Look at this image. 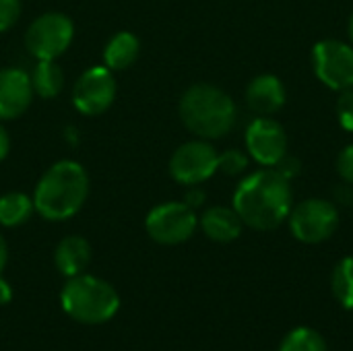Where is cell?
Instances as JSON below:
<instances>
[{
	"instance_id": "obj_26",
	"label": "cell",
	"mask_w": 353,
	"mask_h": 351,
	"mask_svg": "<svg viewBox=\"0 0 353 351\" xmlns=\"http://www.w3.org/2000/svg\"><path fill=\"white\" fill-rule=\"evenodd\" d=\"M184 203H186L188 207L196 209V207H201V205L205 203V192H203L199 186H190V190H188L186 197H184Z\"/></svg>"
},
{
	"instance_id": "obj_16",
	"label": "cell",
	"mask_w": 353,
	"mask_h": 351,
	"mask_svg": "<svg viewBox=\"0 0 353 351\" xmlns=\"http://www.w3.org/2000/svg\"><path fill=\"white\" fill-rule=\"evenodd\" d=\"M141 41L130 31H118L110 37V41L103 48V64L110 70H124L139 58Z\"/></svg>"
},
{
	"instance_id": "obj_14",
	"label": "cell",
	"mask_w": 353,
	"mask_h": 351,
	"mask_svg": "<svg viewBox=\"0 0 353 351\" xmlns=\"http://www.w3.org/2000/svg\"><path fill=\"white\" fill-rule=\"evenodd\" d=\"M199 225L209 240L219 242V244L234 242L236 238H240L242 228H244L236 209L234 207H221V205L209 207L199 217Z\"/></svg>"
},
{
	"instance_id": "obj_23",
	"label": "cell",
	"mask_w": 353,
	"mask_h": 351,
	"mask_svg": "<svg viewBox=\"0 0 353 351\" xmlns=\"http://www.w3.org/2000/svg\"><path fill=\"white\" fill-rule=\"evenodd\" d=\"M21 14V0H0V33L8 31Z\"/></svg>"
},
{
	"instance_id": "obj_7",
	"label": "cell",
	"mask_w": 353,
	"mask_h": 351,
	"mask_svg": "<svg viewBox=\"0 0 353 351\" xmlns=\"http://www.w3.org/2000/svg\"><path fill=\"white\" fill-rule=\"evenodd\" d=\"M199 228V217L186 203L170 201L153 207L147 213L145 230L151 240L163 246H176L192 238Z\"/></svg>"
},
{
	"instance_id": "obj_29",
	"label": "cell",
	"mask_w": 353,
	"mask_h": 351,
	"mask_svg": "<svg viewBox=\"0 0 353 351\" xmlns=\"http://www.w3.org/2000/svg\"><path fill=\"white\" fill-rule=\"evenodd\" d=\"M10 300H12V290H10V285L0 277V306L8 304Z\"/></svg>"
},
{
	"instance_id": "obj_19",
	"label": "cell",
	"mask_w": 353,
	"mask_h": 351,
	"mask_svg": "<svg viewBox=\"0 0 353 351\" xmlns=\"http://www.w3.org/2000/svg\"><path fill=\"white\" fill-rule=\"evenodd\" d=\"M331 292L345 310H353V257H345L335 265L331 275Z\"/></svg>"
},
{
	"instance_id": "obj_2",
	"label": "cell",
	"mask_w": 353,
	"mask_h": 351,
	"mask_svg": "<svg viewBox=\"0 0 353 351\" xmlns=\"http://www.w3.org/2000/svg\"><path fill=\"white\" fill-rule=\"evenodd\" d=\"M89 194V176L79 161L62 159L50 166L33 192L35 213L48 221H66L74 217Z\"/></svg>"
},
{
	"instance_id": "obj_20",
	"label": "cell",
	"mask_w": 353,
	"mask_h": 351,
	"mask_svg": "<svg viewBox=\"0 0 353 351\" xmlns=\"http://www.w3.org/2000/svg\"><path fill=\"white\" fill-rule=\"evenodd\" d=\"M277 351H329V350H327V341H325V337H323L319 331H314V329H310V327H298V329L290 331V333L283 337V341H281V345H279V350Z\"/></svg>"
},
{
	"instance_id": "obj_1",
	"label": "cell",
	"mask_w": 353,
	"mask_h": 351,
	"mask_svg": "<svg viewBox=\"0 0 353 351\" xmlns=\"http://www.w3.org/2000/svg\"><path fill=\"white\" fill-rule=\"evenodd\" d=\"M232 207L244 225L256 232L277 230L294 207L292 184L275 168L256 170L236 186Z\"/></svg>"
},
{
	"instance_id": "obj_4",
	"label": "cell",
	"mask_w": 353,
	"mask_h": 351,
	"mask_svg": "<svg viewBox=\"0 0 353 351\" xmlns=\"http://www.w3.org/2000/svg\"><path fill=\"white\" fill-rule=\"evenodd\" d=\"M60 304L72 321L101 325L118 312L120 296L108 281L81 273L68 277L60 292Z\"/></svg>"
},
{
	"instance_id": "obj_3",
	"label": "cell",
	"mask_w": 353,
	"mask_h": 351,
	"mask_svg": "<svg viewBox=\"0 0 353 351\" xmlns=\"http://www.w3.org/2000/svg\"><path fill=\"white\" fill-rule=\"evenodd\" d=\"M182 124L205 141L225 137L238 120L234 99L219 87L209 83H196L188 87L180 97Z\"/></svg>"
},
{
	"instance_id": "obj_18",
	"label": "cell",
	"mask_w": 353,
	"mask_h": 351,
	"mask_svg": "<svg viewBox=\"0 0 353 351\" xmlns=\"http://www.w3.org/2000/svg\"><path fill=\"white\" fill-rule=\"evenodd\" d=\"M33 199L25 192H6L0 197V225L17 228L33 215Z\"/></svg>"
},
{
	"instance_id": "obj_25",
	"label": "cell",
	"mask_w": 353,
	"mask_h": 351,
	"mask_svg": "<svg viewBox=\"0 0 353 351\" xmlns=\"http://www.w3.org/2000/svg\"><path fill=\"white\" fill-rule=\"evenodd\" d=\"M275 170H277L285 180H290V182H292V180L302 172V163H300V159H296L294 155H290V153H288V155H285V157L275 166Z\"/></svg>"
},
{
	"instance_id": "obj_5",
	"label": "cell",
	"mask_w": 353,
	"mask_h": 351,
	"mask_svg": "<svg viewBox=\"0 0 353 351\" xmlns=\"http://www.w3.org/2000/svg\"><path fill=\"white\" fill-rule=\"evenodd\" d=\"M74 25L64 12L39 14L25 33L27 52L35 60H58L72 43Z\"/></svg>"
},
{
	"instance_id": "obj_28",
	"label": "cell",
	"mask_w": 353,
	"mask_h": 351,
	"mask_svg": "<svg viewBox=\"0 0 353 351\" xmlns=\"http://www.w3.org/2000/svg\"><path fill=\"white\" fill-rule=\"evenodd\" d=\"M8 151H10V139H8L6 128H4V126H2V122H0V161H4V159H6Z\"/></svg>"
},
{
	"instance_id": "obj_24",
	"label": "cell",
	"mask_w": 353,
	"mask_h": 351,
	"mask_svg": "<svg viewBox=\"0 0 353 351\" xmlns=\"http://www.w3.org/2000/svg\"><path fill=\"white\" fill-rule=\"evenodd\" d=\"M337 174L345 184L353 186V145H347L337 157Z\"/></svg>"
},
{
	"instance_id": "obj_15",
	"label": "cell",
	"mask_w": 353,
	"mask_h": 351,
	"mask_svg": "<svg viewBox=\"0 0 353 351\" xmlns=\"http://www.w3.org/2000/svg\"><path fill=\"white\" fill-rule=\"evenodd\" d=\"M89 263H91V246L85 238L66 236L58 242L54 250V265L66 279L85 273Z\"/></svg>"
},
{
	"instance_id": "obj_17",
	"label": "cell",
	"mask_w": 353,
	"mask_h": 351,
	"mask_svg": "<svg viewBox=\"0 0 353 351\" xmlns=\"http://www.w3.org/2000/svg\"><path fill=\"white\" fill-rule=\"evenodd\" d=\"M33 93L43 99H54L64 89V72L56 60H37V66L31 72Z\"/></svg>"
},
{
	"instance_id": "obj_13",
	"label": "cell",
	"mask_w": 353,
	"mask_h": 351,
	"mask_svg": "<svg viewBox=\"0 0 353 351\" xmlns=\"http://www.w3.org/2000/svg\"><path fill=\"white\" fill-rule=\"evenodd\" d=\"M285 87L275 74H259L246 87V106L256 116H273L285 103Z\"/></svg>"
},
{
	"instance_id": "obj_9",
	"label": "cell",
	"mask_w": 353,
	"mask_h": 351,
	"mask_svg": "<svg viewBox=\"0 0 353 351\" xmlns=\"http://www.w3.org/2000/svg\"><path fill=\"white\" fill-rule=\"evenodd\" d=\"M316 79L333 91L353 89V46L339 39H323L312 48Z\"/></svg>"
},
{
	"instance_id": "obj_6",
	"label": "cell",
	"mask_w": 353,
	"mask_h": 351,
	"mask_svg": "<svg viewBox=\"0 0 353 351\" xmlns=\"http://www.w3.org/2000/svg\"><path fill=\"white\" fill-rule=\"evenodd\" d=\"M290 230L304 244H321L339 228V209L333 201L308 199L290 211Z\"/></svg>"
},
{
	"instance_id": "obj_11",
	"label": "cell",
	"mask_w": 353,
	"mask_h": 351,
	"mask_svg": "<svg viewBox=\"0 0 353 351\" xmlns=\"http://www.w3.org/2000/svg\"><path fill=\"white\" fill-rule=\"evenodd\" d=\"M244 139L248 155L263 168H275L288 155L285 128L269 116L254 118L246 126Z\"/></svg>"
},
{
	"instance_id": "obj_10",
	"label": "cell",
	"mask_w": 353,
	"mask_h": 351,
	"mask_svg": "<svg viewBox=\"0 0 353 351\" xmlns=\"http://www.w3.org/2000/svg\"><path fill=\"white\" fill-rule=\"evenodd\" d=\"M116 99L114 70L103 66L87 68L72 87V106L83 116L103 114Z\"/></svg>"
},
{
	"instance_id": "obj_22",
	"label": "cell",
	"mask_w": 353,
	"mask_h": 351,
	"mask_svg": "<svg viewBox=\"0 0 353 351\" xmlns=\"http://www.w3.org/2000/svg\"><path fill=\"white\" fill-rule=\"evenodd\" d=\"M337 116H339V124H341L347 132H353V89L339 91Z\"/></svg>"
},
{
	"instance_id": "obj_30",
	"label": "cell",
	"mask_w": 353,
	"mask_h": 351,
	"mask_svg": "<svg viewBox=\"0 0 353 351\" xmlns=\"http://www.w3.org/2000/svg\"><path fill=\"white\" fill-rule=\"evenodd\" d=\"M6 261H8V248H6L4 238L0 236V275H2V271H4V267H6Z\"/></svg>"
},
{
	"instance_id": "obj_21",
	"label": "cell",
	"mask_w": 353,
	"mask_h": 351,
	"mask_svg": "<svg viewBox=\"0 0 353 351\" xmlns=\"http://www.w3.org/2000/svg\"><path fill=\"white\" fill-rule=\"evenodd\" d=\"M248 170V155L240 149H228L217 157V172L225 176H240Z\"/></svg>"
},
{
	"instance_id": "obj_12",
	"label": "cell",
	"mask_w": 353,
	"mask_h": 351,
	"mask_svg": "<svg viewBox=\"0 0 353 351\" xmlns=\"http://www.w3.org/2000/svg\"><path fill=\"white\" fill-rule=\"evenodd\" d=\"M33 99L31 74L23 68H0V122L14 120L27 112Z\"/></svg>"
},
{
	"instance_id": "obj_8",
	"label": "cell",
	"mask_w": 353,
	"mask_h": 351,
	"mask_svg": "<svg viewBox=\"0 0 353 351\" xmlns=\"http://www.w3.org/2000/svg\"><path fill=\"white\" fill-rule=\"evenodd\" d=\"M219 153L215 147L205 141H188L180 145L170 157V176L184 186H199L207 182L217 172Z\"/></svg>"
},
{
	"instance_id": "obj_31",
	"label": "cell",
	"mask_w": 353,
	"mask_h": 351,
	"mask_svg": "<svg viewBox=\"0 0 353 351\" xmlns=\"http://www.w3.org/2000/svg\"><path fill=\"white\" fill-rule=\"evenodd\" d=\"M350 37H352V41H353V14H352V19H350Z\"/></svg>"
},
{
	"instance_id": "obj_27",
	"label": "cell",
	"mask_w": 353,
	"mask_h": 351,
	"mask_svg": "<svg viewBox=\"0 0 353 351\" xmlns=\"http://www.w3.org/2000/svg\"><path fill=\"white\" fill-rule=\"evenodd\" d=\"M335 199H337V203H343V205L353 203L352 184H343L341 188H337V190H335Z\"/></svg>"
}]
</instances>
